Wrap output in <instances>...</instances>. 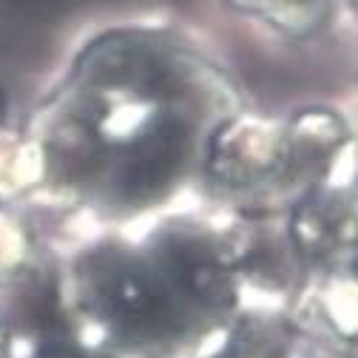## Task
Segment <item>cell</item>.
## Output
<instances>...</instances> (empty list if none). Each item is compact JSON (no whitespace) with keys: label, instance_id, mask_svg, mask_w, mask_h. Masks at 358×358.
Masks as SVG:
<instances>
[{"label":"cell","instance_id":"cell-2","mask_svg":"<svg viewBox=\"0 0 358 358\" xmlns=\"http://www.w3.org/2000/svg\"><path fill=\"white\" fill-rule=\"evenodd\" d=\"M80 293L125 347L171 355L231 304L228 256L208 234L171 231L137 250H97L80 264Z\"/></svg>","mask_w":358,"mask_h":358},{"label":"cell","instance_id":"cell-1","mask_svg":"<svg viewBox=\"0 0 358 358\" xmlns=\"http://www.w3.org/2000/svg\"><path fill=\"white\" fill-rule=\"evenodd\" d=\"M231 100V83L179 43L108 34L77 60L46 154L80 179L97 165L106 202L143 208L179 182L199 128Z\"/></svg>","mask_w":358,"mask_h":358},{"label":"cell","instance_id":"cell-4","mask_svg":"<svg viewBox=\"0 0 358 358\" xmlns=\"http://www.w3.org/2000/svg\"><path fill=\"white\" fill-rule=\"evenodd\" d=\"M279 327L273 324H248L228 344L225 355L219 358H285V347L279 338Z\"/></svg>","mask_w":358,"mask_h":358},{"label":"cell","instance_id":"cell-6","mask_svg":"<svg viewBox=\"0 0 358 358\" xmlns=\"http://www.w3.org/2000/svg\"><path fill=\"white\" fill-rule=\"evenodd\" d=\"M0 355H3V333H0Z\"/></svg>","mask_w":358,"mask_h":358},{"label":"cell","instance_id":"cell-5","mask_svg":"<svg viewBox=\"0 0 358 358\" xmlns=\"http://www.w3.org/2000/svg\"><path fill=\"white\" fill-rule=\"evenodd\" d=\"M15 3L26 9H63V6H71L74 0H15Z\"/></svg>","mask_w":358,"mask_h":358},{"label":"cell","instance_id":"cell-3","mask_svg":"<svg viewBox=\"0 0 358 358\" xmlns=\"http://www.w3.org/2000/svg\"><path fill=\"white\" fill-rule=\"evenodd\" d=\"M228 3L293 40L319 34L333 15V0H228Z\"/></svg>","mask_w":358,"mask_h":358}]
</instances>
